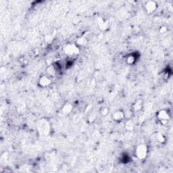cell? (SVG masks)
<instances>
[{"label":"cell","mask_w":173,"mask_h":173,"mask_svg":"<svg viewBox=\"0 0 173 173\" xmlns=\"http://www.w3.org/2000/svg\"><path fill=\"white\" fill-rule=\"evenodd\" d=\"M52 83L51 77L49 76L48 75H42L41 76L39 77L38 81V85L41 87H47L51 85Z\"/></svg>","instance_id":"obj_6"},{"label":"cell","mask_w":173,"mask_h":173,"mask_svg":"<svg viewBox=\"0 0 173 173\" xmlns=\"http://www.w3.org/2000/svg\"><path fill=\"white\" fill-rule=\"evenodd\" d=\"M125 114L122 110H118L116 111L112 114V119L115 122H120L124 119Z\"/></svg>","instance_id":"obj_8"},{"label":"cell","mask_w":173,"mask_h":173,"mask_svg":"<svg viewBox=\"0 0 173 173\" xmlns=\"http://www.w3.org/2000/svg\"><path fill=\"white\" fill-rule=\"evenodd\" d=\"M155 137H156L157 142L160 143H164L167 142V138H166V137L161 133H157L156 135H155Z\"/></svg>","instance_id":"obj_12"},{"label":"cell","mask_w":173,"mask_h":173,"mask_svg":"<svg viewBox=\"0 0 173 173\" xmlns=\"http://www.w3.org/2000/svg\"><path fill=\"white\" fill-rule=\"evenodd\" d=\"M157 118H158V120L162 124H166L169 121L170 117L168 112L167 110H165V109H163V110H160L158 112Z\"/></svg>","instance_id":"obj_5"},{"label":"cell","mask_w":173,"mask_h":173,"mask_svg":"<svg viewBox=\"0 0 173 173\" xmlns=\"http://www.w3.org/2000/svg\"><path fill=\"white\" fill-rule=\"evenodd\" d=\"M143 107V102L142 99H137V101L133 104V109L134 112H139Z\"/></svg>","instance_id":"obj_10"},{"label":"cell","mask_w":173,"mask_h":173,"mask_svg":"<svg viewBox=\"0 0 173 173\" xmlns=\"http://www.w3.org/2000/svg\"><path fill=\"white\" fill-rule=\"evenodd\" d=\"M108 112H109V110L108 108H106V107L102 108L101 110H100V113H101V114L102 116H104V117H106V116L108 114Z\"/></svg>","instance_id":"obj_17"},{"label":"cell","mask_w":173,"mask_h":173,"mask_svg":"<svg viewBox=\"0 0 173 173\" xmlns=\"http://www.w3.org/2000/svg\"><path fill=\"white\" fill-rule=\"evenodd\" d=\"M126 128L127 130H129V131H133V129L134 128V126H133V122H131V120H128L126 122Z\"/></svg>","instance_id":"obj_15"},{"label":"cell","mask_w":173,"mask_h":173,"mask_svg":"<svg viewBox=\"0 0 173 173\" xmlns=\"http://www.w3.org/2000/svg\"><path fill=\"white\" fill-rule=\"evenodd\" d=\"M95 119V113L91 112L89 114H88V121L89 123H92L93 121H94Z\"/></svg>","instance_id":"obj_16"},{"label":"cell","mask_w":173,"mask_h":173,"mask_svg":"<svg viewBox=\"0 0 173 173\" xmlns=\"http://www.w3.org/2000/svg\"><path fill=\"white\" fill-rule=\"evenodd\" d=\"M73 110V106L71 103H66L62 108V112L64 115H68Z\"/></svg>","instance_id":"obj_9"},{"label":"cell","mask_w":173,"mask_h":173,"mask_svg":"<svg viewBox=\"0 0 173 173\" xmlns=\"http://www.w3.org/2000/svg\"><path fill=\"white\" fill-rule=\"evenodd\" d=\"M136 60H137L136 56L133 55V54H131V55H129L128 57H127V63L129 65H133L135 63Z\"/></svg>","instance_id":"obj_14"},{"label":"cell","mask_w":173,"mask_h":173,"mask_svg":"<svg viewBox=\"0 0 173 173\" xmlns=\"http://www.w3.org/2000/svg\"><path fill=\"white\" fill-rule=\"evenodd\" d=\"M158 8V4L155 1H147L145 2L144 5L145 11L147 14H152Z\"/></svg>","instance_id":"obj_7"},{"label":"cell","mask_w":173,"mask_h":173,"mask_svg":"<svg viewBox=\"0 0 173 173\" xmlns=\"http://www.w3.org/2000/svg\"><path fill=\"white\" fill-rule=\"evenodd\" d=\"M37 129L40 135L43 136L48 135L50 133V124L46 119H41L39 120L37 124Z\"/></svg>","instance_id":"obj_1"},{"label":"cell","mask_w":173,"mask_h":173,"mask_svg":"<svg viewBox=\"0 0 173 173\" xmlns=\"http://www.w3.org/2000/svg\"><path fill=\"white\" fill-rule=\"evenodd\" d=\"M61 71V67L58 63L54 62L49 64L47 66L46 69L47 75H48L50 77H55L58 76V74H60Z\"/></svg>","instance_id":"obj_4"},{"label":"cell","mask_w":173,"mask_h":173,"mask_svg":"<svg viewBox=\"0 0 173 173\" xmlns=\"http://www.w3.org/2000/svg\"><path fill=\"white\" fill-rule=\"evenodd\" d=\"M97 23V24L99 25V28L102 29V30H104V29L108 28V23H107L106 22L104 21V20L101 17L98 18Z\"/></svg>","instance_id":"obj_13"},{"label":"cell","mask_w":173,"mask_h":173,"mask_svg":"<svg viewBox=\"0 0 173 173\" xmlns=\"http://www.w3.org/2000/svg\"><path fill=\"white\" fill-rule=\"evenodd\" d=\"M135 156L139 160H144L148 154V147L145 144H140L135 149Z\"/></svg>","instance_id":"obj_3"},{"label":"cell","mask_w":173,"mask_h":173,"mask_svg":"<svg viewBox=\"0 0 173 173\" xmlns=\"http://www.w3.org/2000/svg\"><path fill=\"white\" fill-rule=\"evenodd\" d=\"M86 34H84L83 36H81L79 38L77 39L76 40V45H85L88 42V38Z\"/></svg>","instance_id":"obj_11"},{"label":"cell","mask_w":173,"mask_h":173,"mask_svg":"<svg viewBox=\"0 0 173 173\" xmlns=\"http://www.w3.org/2000/svg\"><path fill=\"white\" fill-rule=\"evenodd\" d=\"M167 30H168V29H167V26H161L160 29V33H167Z\"/></svg>","instance_id":"obj_18"},{"label":"cell","mask_w":173,"mask_h":173,"mask_svg":"<svg viewBox=\"0 0 173 173\" xmlns=\"http://www.w3.org/2000/svg\"><path fill=\"white\" fill-rule=\"evenodd\" d=\"M63 51L68 56H74L78 55L80 52L79 47L74 43H68L64 47Z\"/></svg>","instance_id":"obj_2"}]
</instances>
